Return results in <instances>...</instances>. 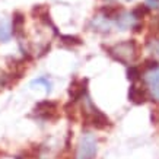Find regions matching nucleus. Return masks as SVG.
<instances>
[{"label":"nucleus","mask_w":159,"mask_h":159,"mask_svg":"<svg viewBox=\"0 0 159 159\" xmlns=\"http://www.w3.org/2000/svg\"><path fill=\"white\" fill-rule=\"evenodd\" d=\"M143 79L149 86H153L156 83H159V67L158 69H149L143 73Z\"/></svg>","instance_id":"f8f14e48"},{"label":"nucleus","mask_w":159,"mask_h":159,"mask_svg":"<svg viewBox=\"0 0 159 159\" xmlns=\"http://www.w3.org/2000/svg\"><path fill=\"white\" fill-rule=\"evenodd\" d=\"M142 28H143V24H142L140 20H137V22L133 25V28H131V29H133L134 32H140V31H142Z\"/></svg>","instance_id":"5701e85b"},{"label":"nucleus","mask_w":159,"mask_h":159,"mask_svg":"<svg viewBox=\"0 0 159 159\" xmlns=\"http://www.w3.org/2000/svg\"><path fill=\"white\" fill-rule=\"evenodd\" d=\"M12 25L6 18L0 16V41L2 43H7L12 38Z\"/></svg>","instance_id":"9d476101"},{"label":"nucleus","mask_w":159,"mask_h":159,"mask_svg":"<svg viewBox=\"0 0 159 159\" xmlns=\"http://www.w3.org/2000/svg\"><path fill=\"white\" fill-rule=\"evenodd\" d=\"M143 67H145L146 70H149V69H158L159 63L156 58H148V60H145V63H143Z\"/></svg>","instance_id":"f3484780"},{"label":"nucleus","mask_w":159,"mask_h":159,"mask_svg":"<svg viewBox=\"0 0 159 159\" xmlns=\"http://www.w3.org/2000/svg\"><path fill=\"white\" fill-rule=\"evenodd\" d=\"M104 50L110 54L116 61H120L121 64H129V63L134 61L137 56H139V45L134 39H127L123 43H118L112 47H105Z\"/></svg>","instance_id":"f257e3e1"},{"label":"nucleus","mask_w":159,"mask_h":159,"mask_svg":"<svg viewBox=\"0 0 159 159\" xmlns=\"http://www.w3.org/2000/svg\"><path fill=\"white\" fill-rule=\"evenodd\" d=\"M97 150H98L97 139L91 133H86L80 139L79 145H77L76 159H95Z\"/></svg>","instance_id":"f03ea898"},{"label":"nucleus","mask_w":159,"mask_h":159,"mask_svg":"<svg viewBox=\"0 0 159 159\" xmlns=\"http://www.w3.org/2000/svg\"><path fill=\"white\" fill-rule=\"evenodd\" d=\"M89 26L92 28V31H97V32H101V34H108L111 28H112V24H111L110 19H107L101 13L92 18V20L89 22Z\"/></svg>","instance_id":"423d86ee"},{"label":"nucleus","mask_w":159,"mask_h":159,"mask_svg":"<svg viewBox=\"0 0 159 159\" xmlns=\"http://www.w3.org/2000/svg\"><path fill=\"white\" fill-rule=\"evenodd\" d=\"M129 99L133 104H136V105H142V104H145L149 99V95H148V91H146L145 88L131 85L129 88Z\"/></svg>","instance_id":"0eeeda50"},{"label":"nucleus","mask_w":159,"mask_h":159,"mask_svg":"<svg viewBox=\"0 0 159 159\" xmlns=\"http://www.w3.org/2000/svg\"><path fill=\"white\" fill-rule=\"evenodd\" d=\"M121 12H123V7H121V6H114V5L104 6L101 9V13L110 20H116Z\"/></svg>","instance_id":"9b49d317"},{"label":"nucleus","mask_w":159,"mask_h":159,"mask_svg":"<svg viewBox=\"0 0 159 159\" xmlns=\"http://www.w3.org/2000/svg\"><path fill=\"white\" fill-rule=\"evenodd\" d=\"M150 93H152V97H153L156 101H159V83L150 86Z\"/></svg>","instance_id":"aec40b11"},{"label":"nucleus","mask_w":159,"mask_h":159,"mask_svg":"<svg viewBox=\"0 0 159 159\" xmlns=\"http://www.w3.org/2000/svg\"><path fill=\"white\" fill-rule=\"evenodd\" d=\"M60 41L66 47H77L82 44V39L76 35H60Z\"/></svg>","instance_id":"ddd939ff"},{"label":"nucleus","mask_w":159,"mask_h":159,"mask_svg":"<svg viewBox=\"0 0 159 159\" xmlns=\"http://www.w3.org/2000/svg\"><path fill=\"white\" fill-rule=\"evenodd\" d=\"M149 45H150V48L153 50L156 54H159V41L156 39V41H153V43H149Z\"/></svg>","instance_id":"4be33fe9"},{"label":"nucleus","mask_w":159,"mask_h":159,"mask_svg":"<svg viewBox=\"0 0 159 159\" xmlns=\"http://www.w3.org/2000/svg\"><path fill=\"white\" fill-rule=\"evenodd\" d=\"M150 120L153 124H159V110H152L150 112Z\"/></svg>","instance_id":"412c9836"},{"label":"nucleus","mask_w":159,"mask_h":159,"mask_svg":"<svg viewBox=\"0 0 159 159\" xmlns=\"http://www.w3.org/2000/svg\"><path fill=\"white\" fill-rule=\"evenodd\" d=\"M149 12H150V9L146 5H137L134 7V9L131 10V13H133V16H134L137 20H140V19H143L146 15H149Z\"/></svg>","instance_id":"4468645a"},{"label":"nucleus","mask_w":159,"mask_h":159,"mask_svg":"<svg viewBox=\"0 0 159 159\" xmlns=\"http://www.w3.org/2000/svg\"><path fill=\"white\" fill-rule=\"evenodd\" d=\"M149 9H153V10H159V0H146L145 3Z\"/></svg>","instance_id":"6ab92c4d"},{"label":"nucleus","mask_w":159,"mask_h":159,"mask_svg":"<svg viewBox=\"0 0 159 159\" xmlns=\"http://www.w3.org/2000/svg\"><path fill=\"white\" fill-rule=\"evenodd\" d=\"M9 83H12V80H10L9 75H6V73H3V75H0V92L3 91Z\"/></svg>","instance_id":"a211bd4d"},{"label":"nucleus","mask_w":159,"mask_h":159,"mask_svg":"<svg viewBox=\"0 0 159 159\" xmlns=\"http://www.w3.org/2000/svg\"><path fill=\"white\" fill-rule=\"evenodd\" d=\"M136 22H137V19L133 16V13L131 12H124V10L118 15V18L116 19L117 28L121 29V31H127V29L133 28V25Z\"/></svg>","instance_id":"6e6552de"},{"label":"nucleus","mask_w":159,"mask_h":159,"mask_svg":"<svg viewBox=\"0 0 159 159\" xmlns=\"http://www.w3.org/2000/svg\"><path fill=\"white\" fill-rule=\"evenodd\" d=\"M25 26V15L22 12H15L12 16V34L20 37Z\"/></svg>","instance_id":"1a4fd4ad"},{"label":"nucleus","mask_w":159,"mask_h":159,"mask_svg":"<svg viewBox=\"0 0 159 159\" xmlns=\"http://www.w3.org/2000/svg\"><path fill=\"white\" fill-rule=\"evenodd\" d=\"M91 111L83 110V118H85V124H91L92 127H95L97 130H104L107 129V125H111L110 118L101 112V111L95 108V107L91 104Z\"/></svg>","instance_id":"7ed1b4c3"},{"label":"nucleus","mask_w":159,"mask_h":159,"mask_svg":"<svg viewBox=\"0 0 159 159\" xmlns=\"http://www.w3.org/2000/svg\"><path fill=\"white\" fill-rule=\"evenodd\" d=\"M57 110H58L57 102L48 101V99L38 102L34 108L35 112H37L41 118H44V120H54V118H57V116H58Z\"/></svg>","instance_id":"20e7f679"},{"label":"nucleus","mask_w":159,"mask_h":159,"mask_svg":"<svg viewBox=\"0 0 159 159\" xmlns=\"http://www.w3.org/2000/svg\"><path fill=\"white\" fill-rule=\"evenodd\" d=\"M140 76H142V70H140L139 66H130V67L127 69V79H129L130 82L139 80Z\"/></svg>","instance_id":"2eb2a0df"},{"label":"nucleus","mask_w":159,"mask_h":159,"mask_svg":"<svg viewBox=\"0 0 159 159\" xmlns=\"http://www.w3.org/2000/svg\"><path fill=\"white\" fill-rule=\"evenodd\" d=\"M35 85H44L45 86V91L48 92H51V82H50V79L47 76H43V77H38V79H35V80H32L31 82V86H35Z\"/></svg>","instance_id":"dca6fc26"},{"label":"nucleus","mask_w":159,"mask_h":159,"mask_svg":"<svg viewBox=\"0 0 159 159\" xmlns=\"http://www.w3.org/2000/svg\"><path fill=\"white\" fill-rule=\"evenodd\" d=\"M88 79H73L70 86H69V95H70V102H76L86 93Z\"/></svg>","instance_id":"39448f33"}]
</instances>
